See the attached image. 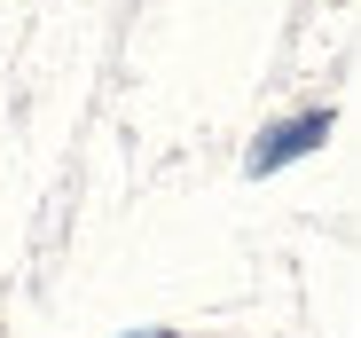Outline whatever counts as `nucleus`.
<instances>
[{"instance_id":"1","label":"nucleus","mask_w":361,"mask_h":338,"mask_svg":"<svg viewBox=\"0 0 361 338\" xmlns=\"http://www.w3.org/2000/svg\"><path fill=\"white\" fill-rule=\"evenodd\" d=\"M322 142H330V110H307V119H283V126H267V134H259V150H252V174H275V165L307 157V150H322Z\"/></svg>"},{"instance_id":"2","label":"nucleus","mask_w":361,"mask_h":338,"mask_svg":"<svg viewBox=\"0 0 361 338\" xmlns=\"http://www.w3.org/2000/svg\"><path fill=\"white\" fill-rule=\"evenodd\" d=\"M142 338H173V330H142Z\"/></svg>"}]
</instances>
